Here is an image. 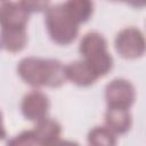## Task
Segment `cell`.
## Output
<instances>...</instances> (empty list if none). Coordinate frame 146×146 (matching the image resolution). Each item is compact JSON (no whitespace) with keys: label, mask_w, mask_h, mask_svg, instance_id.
<instances>
[{"label":"cell","mask_w":146,"mask_h":146,"mask_svg":"<svg viewBox=\"0 0 146 146\" xmlns=\"http://www.w3.org/2000/svg\"><path fill=\"white\" fill-rule=\"evenodd\" d=\"M17 73L33 88H58L67 81L65 65L54 58L25 57L18 63Z\"/></svg>","instance_id":"1"},{"label":"cell","mask_w":146,"mask_h":146,"mask_svg":"<svg viewBox=\"0 0 146 146\" xmlns=\"http://www.w3.org/2000/svg\"><path fill=\"white\" fill-rule=\"evenodd\" d=\"M44 25L49 38L59 46L71 44L78 38L80 29L64 2L49 6L44 11Z\"/></svg>","instance_id":"2"},{"label":"cell","mask_w":146,"mask_h":146,"mask_svg":"<svg viewBox=\"0 0 146 146\" xmlns=\"http://www.w3.org/2000/svg\"><path fill=\"white\" fill-rule=\"evenodd\" d=\"M79 52L98 74L99 78L105 76L113 67V57L111 56L107 41L103 34L92 31L86 33L79 44Z\"/></svg>","instance_id":"3"},{"label":"cell","mask_w":146,"mask_h":146,"mask_svg":"<svg viewBox=\"0 0 146 146\" xmlns=\"http://www.w3.org/2000/svg\"><path fill=\"white\" fill-rule=\"evenodd\" d=\"M114 47L120 57L124 59H137L146 54V36L139 29L129 26L116 34Z\"/></svg>","instance_id":"4"},{"label":"cell","mask_w":146,"mask_h":146,"mask_svg":"<svg viewBox=\"0 0 146 146\" xmlns=\"http://www.w3.org/2000/svg\"><path fill=\"white\" fill-rule=\"evenodd\" d=\"M136 96L133 84L122 78L113 79L105 87V100L110 108L130 110L135 104Z\"/></svg>","instance_id":"5"},{"label":"cell","mask_w":146,"mask_h":146,"mask_svg":"<svg viewBox=\"0 0 146 146\" xmlns=\"http://www.w3.org/2000/svg\"><path fill=\"white\" fill-rule=\"evenodd\" d=\"M50 107L49 98L40 90H32L26 94L21 103L23 116L31 122H39L47 117Z\"/></svg>","instance_id":"6"},{"label":"cell","mask_w":146,"mask_h":146,"mask_svg":"<svg viewBox=\"0 0 146 146\" xmlns=\"http://www.w3.org/2000/svg\"><path fill=\"white\" fill-rule=\"evenodd\" d=\"M29 10L23 2L5 1L0 6V25L1 29H26L30 17Z\"/></svg>","instance_id":"7"},{"label":"cell","mask_w":146,"mask_h":146,"mask_svg":"<svg viewBox=\"0 0 146 146\" xmlns=\"http://www.w3.org/2000/svg\"><path fill=\"white\" fill-rule=\"evenodd\" d=\"M67 81H71L79 87H89L92 86L98 79V74L95 70L83 59L72 62L65 65Z\"/></svg>","instance_id":"8"},{"label":"cell","mask_w":146,"mask_h":146,"mask_svg":"<svg viewBox=\"0 0 146 146\" xmlns=\"http://www.w3.org/2000/svg\"><path fill=\"white\" fill-rule=\"evenodd\" d=\"M104 120L105 125L111 129L115 135L127 133L132 125V116L129 110L107 107L104 115Z\"/></svg>","instance_id":"9"},{"label":"cell","mask_w":146,"mask_h":146,"mask_svg":"<svg viewBox=\"0 0 146 146\" xmlns=\"http://www.w3.org/2000/svg\"><path fill=\"white\" fill-rule=\"evenodd\" d=\"M33 132L39 146H46L60 139L59 136L62 132V127L56 120L47 116L46 119L35 123Z\"/></svg>","instance_id":"10"},{"label":"cell","mask_w":146,"mask_h":146,"mask_svg":"<svg viewBox=\"0 0 146 146\" xmlns=\"http://www.w3.org/2000/svg\"><path fill=\"white\" fill-rule=\"evenodd\" d=\"M1 48L8 52H19L27 43L26 29H1Z\"/></svg>","instance_id":"11"},{"label":"cell","mask_w":146,"mask_h":146,"mask_svg":"<svg viewBox=\"0 0 146 146\" xmlns=\"http://www.w3.org/2000/svg\"><path fill=\"white\" fill-rule=\"evenodd\" d=\"M89 146H116V135L106 125H97L88 132Z\"/></svg>","instance_id":"12"},{"label":"cell","mask_w":146,"mask_h":146,"mask_svg":"<svg viewBox=\"0 0 146 146\" xmlns=\"http://www.w3.org/2000/svg\"><path fill=\"white\" fill-rule=\"evenodd\" d=\"M64 3L80 25L88 22L92 16L94 3L89 0H71Z\"/></svg>","instance_id":"13"},{"label":"cell","mask_w":146,"mask_h":146,"mask_svg":"<svg viewBox=\"0 0 146 146\" xmlns=\"http://www.w3.org/2000/svg\"><path fill=\"white\" fill-rule=\"evenodd\" d=\"M6 146H39L33 130H25L8 139Z\"/></svg>","instance_id":"14"},{"label":"cell","mask_w":146,"mask_h":146,"mask_svg":"<svg viewBox=\"0 0 146 146\" xmlns=\"http://www.w3.org/2000/svg\"><path fill=\"white\" fill-rule=\"evenodd\" d=\"M22 2L24 5V7L29 10L30 14L46 11L50 6L49 2H43V1H22Z\"/></svg>","instance_id":"15"},{"label":"cell","mask_w":146,"mask_h":146,"mask_svg":"<svg viewBox=\"0 0 146 146\" xmlns=\"http://www.w3.org/2000/svg\"><path fill=\"white\" fill-rule=\"evenodd\" d=\"M46 146H79L78 143L75 141H72V140H63V139H58L49 145H46Z\"/></svg>","instance_id":"16"}]
</instances>
